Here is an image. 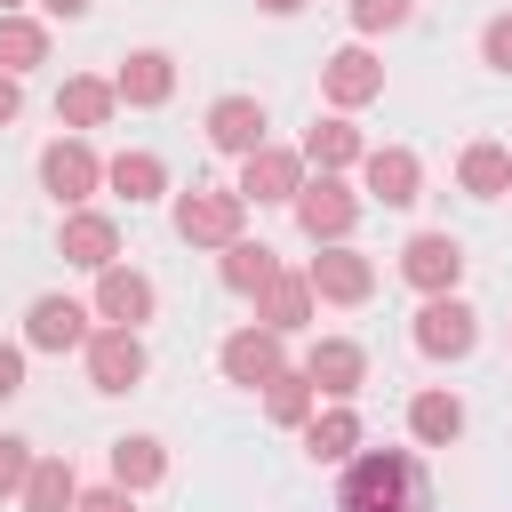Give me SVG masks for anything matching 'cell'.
<instances>
[{
	"instance_id": "cell-1",
	"label": "cell",
	"mask_w": 512,
	"mask_h": 512,
	"mask_svg": "<svg viewBox=\"0 0 512 512\" xmlns=\"http://www.w3.org/2000/svg\"><path fill=\"white\" fill-rule=\"evenodd\" d=\"M336 512H432V480L416 448H360L336 472Z\"/></svg>"
},
{
	"instance_id": "cell-2",
	"label": "cell",
	"mask_w": 512,
	"mask_h": 512,
	"mask_svg": "<svg viewBox=\"0 0 512 512\" xmlns=\"http://www.w3.org/2000/svg\"><path fill=\"white\" fill-rule=\"evenodd\" d=\"M360 184L352 176H304L296 184V200H288V216H296V232L312 240V248H336V240H352V224H360Z\"/></svg>"
},
{
	"instance_id": "cell-3",
	"label": "cell",
	"mask_w": 512,
	"mask_h": 512,
	"mask_svg": "<svg viewBox=\"0 0 512 512\" xmlns=\"http://www.w3.org/2000/svg\"><path fill=\"white\" fill-rule=\"evenodd\" d=\"M168 224H176L184 248H232V240L248 232V200H240L232 184H192V192H176Z\"/></svg>"
},
{
	"instance_id": "cell-4",
	"label": "cell",
	"mask_w": 512,
	"mask_h": 512,
	"mask_svg": "<svg viewBox=\"0 0 512 512\" xmlns=\"http://www.w3.org/2000/svg\"><path fill=\"white\" fill-rule=\"evenodd\" d=\"M40 192H48L56 208H88V200L104 192V152H96L88 136H48V144H40Z\"/></svg>"
},
{
	"instance_id": "cell-5",
	"label": "cell",
	"mask_w": 512,
	"mask_h": 512,
	"mask_svg": "<svg viewBox=\"0 0 512 512\" xmlns=\"http://www.w3.org/2000/svg\"><path fill=\"white\" fill-rule=\"evenodd\" d=\"M80 368H88V392H136L144 384V368H152V352H144V336L136 328H88V344H80Z\"/></svg>"
},
{
	"instance_id": "cell-6",
	"label": "cell",
	"mask_w": 512,
	"mask_h": 512,
	"mask_svg": "<svg viewBox=\"0 0 512 512\" xmlns=\"http://www.w3.org/2000/svg\"><path fill=\"white\" fill-rule=\"evenodd\" d=\"M408 344H416L424 360H464V352L480 344V312H472L464 296H424L416 320H408Z\"/></svg>"
},
{
	"instance_id": "cell-7",
	"label": "cell",
	"mask_w": 512,
	"mask_h": 512,
	"mask_svg": "<svg viewBox=\"0 0 512 512\" xmlns=\"http://www.w3.org/2000/svg\"><path fill=\"white\" fill-rule=\"evenodd\" d=\"M320 96H328V112L376 104V96H384V56H376L368 40H344L336 56H320Z\"/></svg>"
},
{
	"instance_id": "cell-8",
	"label": "cell",
	"mask_w": 512,
	"mask_h": 512,
	"mask_svg": "<svg viewBox=\"0 0 512 512\" xmlns=\"http://www.w3.org/2000/svg\"><path fill=\"white\" fill-rule=\"evenodd\" d=\"M304 176H312V168H304V152H296V144H256V152L240 160V176H232V192H240L248 208H288Z\"/></svg>"
},
{
	"instance_id": "cell-9",
	"label": "cell",
	"mask_w": 512,
	"mask_h": 512,
	"mask_svg": "<svg viewBox=\"0 0 512 512\" xmlns=\"http://www.w3.org/2000/svg\"><path fill=\"white\" fill-rule=\"evenodd\" d=\"M88 312H96L104 328H136V336H144V320L160 312V288H152V272H136V264H104L96 288H88Z\"/></svg>"
},
{
	"instance_id": "cell-10",
	"label": "cell",
	"mask_w": 512,
	"mask_h": 512,
	"mask_svg": "<svg viewBox=\"0 0 512 512\" xmlns=\"http://www.w3.org/2000/svg\"><path fill=\"white\" fill-rule=\"evenodd\" d=\"M88 328H96V312L80 304V296H64V288H48V296H32L24 304V352H80L88 344Z\"/></svg>"
},
{
	"instance_id": "cell-11",
	"label": "cell",
	"mask_w": 512,
	"mask_h": 512,
	"mask_svg": "<svg viewBox=\"0 0 512 512\" xmlns=\"http://www.w3.org/2000/svg\"><path fill=\"white\" fill-rule=\"evenodd\" d=\"M216 368H224V384H240V392H264V384L288 368V336H272V328L240 320V328L216 344Z\"/></svg>"
},
{
	"instance_id": "cell-12",
	"label": "cell",
	"mask_w": 512,
	"mask_h": 512,
	"mask_svg": "<svg viewBox=\"0 0 512 512\" xmlns=\"http://www.w3.org/2000/svg\"><path fill=\"white\" fill-rule=\"evenodd\" d=\"M400 280H408L416 296H456V280H464V240H456V232H408V240H400Z\"/></svg>"
},
{
	"instance_id": "cell-13",
	"label": "cell",
	"mask_w": 512,
	"mask_h": 512,
	"mask_svg": "<svg viewBox=\"0 0 512 512\" xmlns=\"http://www.w3.org/2000/svg\"><path fill=\"white\" fill-rule=\"evenodd\" d=\"M200 128H208V144H216L224 160H248L256 144H272V136H264V128H272V112H264V96H248V88H232V96H216Z\"/></svg>"
},
{
	"instance_id": "cell-14",
	"label": "cell",
	"mask_w": 512,
	"mask_h": 512,
	"mask_svg": "<svg viewBox=\"0 0 512 512\" xmlns=\"http://www.w3.org/2000/svg\"><path fill=\"white\" fill-rule=\"evenodd\" d=\"M304 280H312L320 304H368V296H376V256H360L352 240H336V248H320V256L304 264Z\"/></svg>"
},
{
	"instance_id": "cell-15",
	"label": "cell",
	"mask_w": 512,
	"mask_h": 512,
	"mask_svg": "<svg viewBox=\"0 0 512 512\" xmlns=\"http://www.w3.org/2000/svg\"><path fill=\"white\" fill-rule=\"evenodd\" d=\"M296 368L312 376L320 400H352V392L368 384V344H360V336H312V352H304Z\"/></svg>"
},
{
	"instance_id": "cell-16",
	"label": "cell",
	"mask_w": 512,
	"mask_h": 512,
	"mask_svg": "<svg viewBox=\"0 0 512 512\" xmlns=\"http://www.w3.org/2000/svg\"><path fill=\"white\" fill-rule=\"evenodd\" d=\"M112 96H120L128 112H160V104L176 96V56H168V48H128V56L112 64Z\"/></svg>"
},
{
	"instance_id": "cell-17",
	"label": "cell",
	"mask_w": 512,
	"mask_h": 512,
	"mask_svg": "<svg viewBox=\"0 0 512 512\" xmlns=\"http://www.w3.org/2000/svg\"><path fill=\"white\" fill-rule=\"evenodd\" d=\"M424 192V160L408 144H368L360 152V200H384V208H408Z\"/></svg>"
},
{
	"instance_id": "cell-18",
	"label": "cell",
	"mask_w": 512,
	"mask_h": 512,
	"mask_svg": "<svg viewBox=\"0 0 512 512\" xmlns=\"http://www.w3.org/2000/svg\"><path fill=\"white\" fill-rule=\"evenodd\" d=\"M56 256L80 264V272L120 264V216H104V208H64V224H56Z\"/></svg>"
},
{
	"instance_id": "cell-19",
	"label": "cell",
	"mask_w": 512,
	"mask_h": 512,
	"mask_svg": "<svg viewBox=\"0 0 512 512\" xmlns=\"http://www.w3.org/2000/svg\"><path fill=\"white\" fill-rule=\"evenodd\" d=\"M248 304H256V328H272V336H304V328H312V312H320L312 280H304V272H288V264H280Z\"/></svg>"
},
{
	"instance_id": "cell-20",
	"label": "cell",
	"mask_w": 512,
	"mask_h": 512,
	"mask_svg": "<svg viewBox=\"0 0 512 512\" xmlns=\"http://www.w3.org/2000/svg\"><path fill=\"white\" fill-rule=\"evenodd\" d=\"M360 448H368V424H360V408H352V400H328V408H312V424H304V456H312V464L344 472Z\"/></svg>"
},
{
	"instance_id": "cell-21",
	"label": "cell",
	"mask_w": 512,
	"mask_h": 512,
	"mask_svg": "<svg viewBox=\"0 0 512 512\" xmlns=\"http://www.w3.org/2000/svg\"><path fill=\"white\" fill-rule=\"evenodd\" d=\"M464 392H448V384H424V392H408V440L416 448H456L464 440Z\"/></svg>"
},
{
	"instance_id": "cell-22",
	"label": "cell",
	"mask_w": 512,
	"mask_h": 512,
	"mask_svg": "<svg viewBox=\"0 0 512 512\" xmlns=\"http://www.w3.org/2000/svg\"><path fill=\"white\" fill-rule=\"evenodd\" d=\"M304 168H320V176H344V168H360V152H368V136L352 128V112H320L312 128H304Z\"/></svg>"
},
{
	"instance_id": "cell-23",
	"label": "cell",
	"mask_w": 512,
	"mask_h": 512,
	"mask_svg": "<svg viewBox=\"0 0 512 512\" xmlns=\"http://www.w3.org/2000/svg\"><path fill=\"white\" fill-rule=\"evenodd\" d=\"M112 112H120V96H112V80H104V72H72V80L56 88V120H64V136L104 128Z\"/></svg>"
},
{
	"instance_id": "cell-24",
	"label": "cell",
	"mask_w": 512,
	"mask_h": 512,
	"mask_svg": "<svg viewBox=\"0 0 512 512\" xmlns=\"http://www.w3.org/2000/svg\"><path fill=\"white\" fill-rule=\"evenodd\" d=\"M104 192H120L128 208L168 200V160H160V152H144V144H128V152H112V160H104Z\"/></svg>"
},
{
	"instance_id": "cell-25",
	"label": "cell",
	"mask_w": 512,
	"mask_h": 512,
	"mask_svg": "<svg viewBox=\"0 0 512 512\" xmlns=\"http://www.w3.org/2000/svg\"><path fill=\"white\" fill-rule=\"evenodd\" d=\"M104 464H112V488H128V496H144V488L168 480V448H160L152 432H120V440L104 448Z\"/></svg>"
},
{
	"instance_id": "cell-26",
	"label": "cell",
	"mask_w": 512,
	"mask_h": 512,
	"mask_svg": "<svg viewBox=\"0 0 512 512\" xmlns=\"http://www.w3.org/2000/svg\"><path fill=\"white\" fill-rule=\"evenodd\" d=\"M456 192H472V200H504V192H512V144L472 136V144L456 152Z\"/></svg>"
},
{
	"instance_id": "cell-27",
	"label": "cell",
	"mask_w": 512,
	"mask_h": 512,
	"mask_svg": "<svg viewBox=\"0 0 512 512\" xmlns=\"http://www.w3.org/2000/svg\"><path fill=\"white\" fill-rule=\"evenodd\" d=\"M272 272H280V248H272V240H248V232H240L232 248H216V280H224L232 296H256Z\"/></svg>"
},
{
	"instance_id": "cell-28",
	"label": "cell",
	"mask_w": 512,
	"mask_h": 512,
	"mask_svg": "<svg viewBox=\"0 0 512 512\" xmlns=\"http://www.w3.org/2000/svg\"><path fill=\"white\" fill-rule=\"evenodd\" d=\"M16 504H24V512H72V504H80V472H72V456H32Z\"/></svg>"
},
{
	"instance_id": "cell-29",
	"label": "cell",
	"mask_w": 512,
	"mask_h": 512,
	"mask_svg": "<svg viewBox=\"0 0 512 512\" xmlns=\"http://www.w3.org/2000/svg\"><path fill=\"white\" fill-rule=\"evenodd\" d=\"M312 408H320V392H312V376L288 360V368L264 384V416H272L280 432H304V424H312Z\"/></svg>"
},
{
	"instance_id": "cell-30",
	"label": "cell",
	"mask_w": 512,
	"mask_h": 512,
	"mask_svg": "<svg viewBox=\"0 0 512 512\" xmlns=\"http://www.w3.org/2000/svg\"><path fill=\"white\" fill-rule=\"evenodd\" d=\"M32 64H48V16H0V72L8 80H24Z\"/></svg>"
},
{
	"instance_id": "cell-31",
	"label": "cell",
	"mask_w": 512,
	"mask_h": 512,
	"mask_svg": "<svg viewBox=\"0 0 512 512\" xmlns=\"http://www.w3.org/2000/svg\"><path fill=\"white\" fill-rule=\"evenodd\" d=\"M344 16H352L360 40H384V32H400L416 16V0H344Z\"/></svg>"
},
{
	"instance_id": "cell-32",
	"label": "cell",
	"mask_w": 512,
	"mask_h": 512,
	"mask_svg": "<svg viewBox=\"0 0 512 512\" xmlns=\"http://www.w3.org/2000/svg\"><path fill=\"white\" fill-rule=\"evenodd\" d=\"M32 456H40V448H32L24 432H0V504H16V496H24V472H32Z\"/></svg>"
},
{
	"instance_id": "cell-33",
	"label": "cell",
	"mask_w": 512,
	"mask_h": 512,
	"mask_svg": "<svg viewBox=\"0 0 512 512\" xmlns=\"http://www.w3.org/2000/svg\"><path fill=\"white\" fill-rule=\"evenodd\" d=\"M480 64H488V72H504V80H512V8H504V16H488V24H480Z\"/></svg>"
},
{
	"instance_id": "cell-34",
	"label": "cell",
	"mask_w": 512,
	"mask_h": 512,
	"mask_svg": "<svg viewBox=\"0 0 512 512\" xmlns=\"http://www.w3.org/2000/svg\"><path fill=\"white\" fill-rule=\"evenodd\" d=\"M24 360H32V352H24V344H8V336H0V408H8V400H16V392H24Z\"/></svg>"
},
{
	"instance_id": "cell-35",
	"label": "cell",
	"mask_w": 512,
	"mask_h": 512,
	"mask_svg": "<svg viewBox=\"0 0 512 512\" xmlns=\"http://www.w3.org/2000/svg\"><path fill=\"white\" fill-rule=\"evenodd\" d=\"M72 512H136V496L104 480V488H80V504H72Z\"/></svg>"
},
{
	"instance_id": "cell-36",
	"label": "cell",
	"mask_w": 512,
	"mask_h": 512,
	"mask_svg": "<svg viewBox=\"0 0 512 512\" xmlns=\"http://www.w3.org/2000/svg\"><path fill=\"white\" fill-rule=\"evenodd\" d=\"M16 120H24V80L0 72V128H16Z\"/></svg>"
},
{
	"instance_id": "cell-37",
	"label": "cell",
	"mask_w": 512,
	"mask_h": 512,
	"mask_svg": "<svg viewBox=\"0 0 512 512\" xmlns=\"http://www.w3.org/2000/svg\"><path fill=\"white\" fill-rule=\"evenodd\" d=\"M32 8H40V16H64V24H80L96 0H32Z\"/></svg>"
},
{
	"instance_id": "cell-38",
	"label": "cell",
	"mask_w": 512,
	"mask_h": 512,
	"mask_svg": "<svg viewBox=\"0 0 512 512\" xmlns=\"http://www.w3.org/2000/svg\"><path fill=\"white\" fill-rule=\"evenodd\" d=\"M256 8H264V16H304L312 0H256Z\"/></svg>"
},
{
	"instance_id": "cell-39",
	"label": "cell",
	"mask_w": 512,
	"mask_h": 512,
	"mask_svg": "<svg viewBox=\"0 0 512 512\" xmlns=\"http://www.w3.org/2000/svg\"><path fill=\"white\" fill-rule=\"evenodd\" d=\"M24 8H32V0H0V16H24Z\"/></svg>"
}]
</instances>
